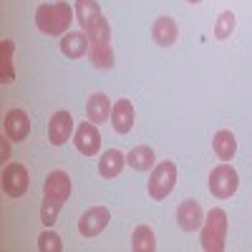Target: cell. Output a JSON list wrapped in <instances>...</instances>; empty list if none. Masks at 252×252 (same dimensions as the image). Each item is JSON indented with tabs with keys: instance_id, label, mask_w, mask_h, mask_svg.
I'll return each mask as SVG.
<instances>
[{
	"instance_id": "6da1fadb",
	"label": "cell",
	"mask_w": 252,
	"mask_h": 252,
	"mask_svg": "<svg viewBox=\"0 0 252 252\" xmlns=\"http://www.w3.org/2000/svg\"><path fill=\"white\" fill-rule=\"evenodd\" d=\"M73 18L76 10L71 8V3H43L35 10V26L43 35H66Z\"/></svg>"
},
{
	"instance_id": "7a4b0ae2",
	"label": "cell",
	"mask_w": 252,
	"mask_h": 252,
	"mask_svg": "<svg viewBox=\"0 0 252 252\" xmlns=\"http://www.w3.org/2000/svg\"><path fill=\"white\" fill-rule=\"evenodd\" d=\"M91 40V66L109 71L114 68V51H111V26L106 18H98L96 23L86 31Z\"/></svg>"
},
{
	"instance_id": "3957f363",
	"label": "cell",
	"mask_w": 252,
	"mask_h": 252,
	"mask_svg": "<svg viewBox=\"0 0 252 252\" xmlns=\"http://www.w3.org/2000/svg\"><path fill=\"white\" fill-rule=\"evenodd\" d=\"M227 245V212L222 207L209 209L202 222V247L207 252H222Z\"/></svg>"
},
{
	"instance_id": "277c9868",
	"label": "cell",
	"mask_w": 252,
	"mask_h": 252,
	"mask_svg": "<svg viewBox=\"0 0 252 252\" xmlns=\"http://www.w3.org/2000/svg\"><path fill=\"white\" fill-rule=\"evenodd\" d=\"M174 187H177V164L172 159L159 161L149 177V197L161 202L174 192Z\"/></svg>"
},
{
	"instance_id": "5b68a950",
	"label": "cell",
	"mask_w": 252,
	"mask_h": 252,
	"mask_svg": "<svg viewBox=\"0 0 252 252\" xmlns=\"http://www.w3.org/2000/svg\"><path fill=\"white\" fill-rule=\"evenodd\" d=\"M240 187V174L235 172V166H229L227 161L215 166L212 174H209V192L217 199H229Z\"/></svg>"
},
{
	"instance_id": "8992f818",
	"label": "cell",
	"mask_w": 252,
	"mask_h": 252,
	"mask_svg": "<svg viewBox=\"0 0 252 252\" xmlns=\"http://www.w3.org/2000/svg\"><path fill=\"white\" fill-rule=\"evenodd\" d=\"M3 192L10 197V199H18L28 192V169L18 161H10L5 164L3 169Z\"/></svg>"
},
{
	"instance_id": "52a82bcc",
	"label": "cell",
	"mask_w": 252,
	"mask_h": 252,
	"mask_svg": "<svg viewBox=\"0 0 252 252\" xmlns=\"http://www.w3.org/2000/svg\"><path fill=\"white\" fill-rule=\"evenodd\" d=\"M109 222H111V212L106 207H91L81 215L78 232H81V237H96L109 227Z\"/></svg>"
},
{
	"instance_id": "ba28073f",
	"label": "cell",
	"mask_w": 252,
	"mask_h": 252,
	"mask_svg": "<svg viewBox=\"0 0 252 252\" xmlns=\"http://www.w3.org/2000/svg\"><path fill=\"white\" fill-rule=\"evenodd\" d=\"M73 144H76V149L83 154V157H96L98 149H101V134L96 129V124L94 121H83L76 126V131H73Z\"/></svg>"
},
{
	"instance_id": "9c48e42d",
	"label": "cell",
	"mask_w": 252,
	"mask_h": 252,
	"mask_svg": "<svg viewBox=\"0 0 252 252\" xmlns=\"http://www.w3.org/2000/svg\"><path fill=\"white\" fill-rule=\"evenodd\" d=\"M71 177L63 172V169H56L46 177L43 182V199H53L58 204H66V199L71 197Z\"/></svg>"
},
{
	"instance_id": "30bf717a",
	"label": "cell",
	"mask_w": 252,
	"mask_h": 252,
	"mask_svg": "<svg viewBox=\"0 0 252 252\" xmlns=\"http://www.w3.org/2000/svg\"><path fill=\"white\" fill-rule=\"evenodd\" d=\"M3 129L10 141H26L31 134V119L23 109H10L3 119Z\"/></svg>"
},
{
	"instance_id": "8fae6325",
	"label": "cell",
	"mask_w": 252,
	"mask_h": 252,
	"mask_svg": "<svg viewBox=\"0 0 252 252\" xmlns=\"http://www.w3.org/2000/svg\"><path fill=\"white\" fill-rule=\"evenodd\" d=\"M73 134V116L68 111H56L48 121V141L53 146H63Z\"/></svg>"
},
{
	"instance_id": "7c38bea8",
	"label": "cell",
	"mask_w": 252,
	"mask_h": 252,
	"mask_svg": "<svg viewBox=\"0 0 252 252\" xmlns=\"http://www.w3.org/2000/svg\"><path fill=\"white\" fill-rule=\"evenodd\" d=\"M177 222L184 232H197L202 229V222H204V212L197 199H184L179 207H177Z\"/></svg>"
},
{
	"instance_id": "4fadbf2b",
	"label": "cell",
	"mask_w": 252,
	"mask_h": 252,
	"mask_svg": "<svg viewBox=\"0 0 252 252\" xmlns=\"http://www.w3.org/2000/svg\"><path fill=\"white\" fill-rule=\"evenodd\" d=\"M91 48V40L86 31H68L66 35H61V53L66 58H83Z\"/></svg>"
},
{
	"instance_id": "5bb4252c",
	"label": "cell",
	"mask_w": 252,
	"mask_h": 252,
	"mask_svg": "<svg viewBox=\"0 0 252 252\" xmlns=\"http://www.w3.org/2000/svg\"><path fill=\"white\" fill-rule=\"evenodd\" d=\"M152 38H154V43L161 46V48H169L177 43V38H179V26H177V20L169 18V15H159L154 20V26H152Z\"/></svg>"
},
{
	"instance_id": "9a60e30c",
	"label": "cell",
	"mask_w": 252,
	"mask_h": 252,
	"mask_svg": "<svg viewBox=\"0 0 252 252\" xmlns=\"http://www.w3.org/2000/svg\"><path fill=\"white\" fill-rule=\"evenodd\" d=\"M134 106L129 98H119L111 109V126L116 134H129L134 129Z\"/></svg>"
},
{
	"instance_id": "2e32d148",
	"label": "cell",
	"mask_w": 252,
	"mask_h": 252,
	"mask_svg": "<svg viewBox=\"0 0 252 252\" xmlns=\"http://www.w3.org/2000/svg\"><path fill=\"white\" fill-rule=\"evenodd\" d=\"M111 101L106 94H91V98L86 101V116L94 124H103L111 119Z\"/></svg>"
},
{
	"instance_id": "e0dca14e",
	"label": "cell",
	"mask_w": 252,
	"mask_h": 252,
	"mask_svg": "<svg viewBox=\"0 0 252 252\" xmlns=\"http://www.w3.org/2000/svg\"><path fill=\"white\" fill-rule=\"evenodd\" d=\"M124 166H126V154H121L119 149H109L98 159V174L103 179H114V177L121 174Z\"/></svg>"
},
{
	"instance_id": "ac0fdd59",
	"label": "cell",
	"mask_w": 252,
	"mask_h": 252,
	"mask_svg": "<svg viewBox=\"0 0 252 252\" xmlns=\"http://www.w3.org/2000/svg\"><path fill=\"white\" fill-rule=\"evenodd\" d=\"M126 164H129L131 169H136V172H152L154 166H157L154 149H152V146H146V144L134 146V149L126 154Z\"/></svg>"
},
{
	"instance_id": "d6986e66",
	"label": "cell",
	"mask_w": 252,
	"mask_h": 252,
	"mask_svg": "<svg viewBox=\"0 0 252 252\" xmlns=\"http://www.w3.org/2000/svg\"><path fill=\"white\" fill-rule=\"evenodd\" d=\"M212 149L220 157V161H232V157L237 154V139L229 129H220L212 139Z\"/></svg>"
},
{
	"instance_id": "ffe728a7",
	"label": "cell",
	"mask_w": 252,
	"mask_h": 252,
	"mask_svg": "<svg viewBox=\"0 0 252 252\" xmlns=\"http://www.w3.org/2000/svg\"><path fill=\"white\" fill-rule=\"evenodd\" d=\"M13 53H15V43L10 38H3L0 40V83H13L15 81Z\"/></svg>"
},
{
	"instance_id": "44dd1931",
	"label": "cell",
	"mask_w": 252,
	"mask_h": 252,
	"mask_svg": "<svg viewBox=\"0 0 252 252\" xmlns=\"http://www.w3.org/2000/svg\"><path fill=\"white\" fill-rule=\"evenodd\" d=\"M73 10H76V20L81 23L83 31H89L96 20L101 18V8H98L96 0H76Z\"/></svg>"
},
{
	"instance_id": "7402d4cb",
	"label": "cell",
	"mask_w": 252,
	"mask_h": 252,
	"mask_svg": "<svg viewBox=\"0 0 252 252\" xmlns=\"http://www.w3.org/2000/svg\"><path fill=\"white\" fill-rule=\"evenodd\" d=\"M131 250L134 252H154L157 250V237L152 232V227L139 224L131 235Z\"/></svg>"
},
{
	"instance_id": "603a6c76",
	"label": "cell",
	"mask_w": 252,
	"mask_h": 252,
	"mask_svg": "<svg viewBox=\"0 0 252 252\" xmlns=\"http://www.w3.org/2000/svg\"><path fill=\"white\" fill-rule=\"evenodd\" d=\"M235 26H237V18H235L232 10L220 13L217 23H215V38H217V40H227L229 35L235 33Z\"/></svg>"
},
{
	"instance_id": "cb8c5ba5",
	"label": "cell",
	"mask_w": 252,
	"mask_h": 252,
	"mask_svg": "<svg viewBox=\"0 0 252 252\" xmlns=\"http://www.w3.org/2000/svg\"><path fill=\"white\" fill-rule=\"evenodd\" d=\"M38 250L40 252H63V240L58 232H53V227H46V232L38 235Z\"/></svg>"
},
{
	"instance_id": "d4e9b609",
	"label": "cell",
	"mask_w": 252,
	"mask_h": 252,
	"mask_svg": "<svg viewBox=\"0 0 252 252\" xmlns=\"http://www.w3.org/2000/svg\"><path fill=\"white\" fill-rule=\"evenodd\" d=\"M0 144H3V161H8V157H10V139L3 136V139H0Z\"/></svg>"
},
{
	"instance_id": "484cf974",
	"label": "cell",
	"mask_w": 252,
	"mask_h": 252,
	"mask_svg": "<svg viewBox=\"0 0 252 252\" xmlns=\"http://www.w3.org/2000/svg\"><path fill=\"white\" fill-rule=\"evenodd\" d=\"M187 3H192V5H197V3H202V0H187Z\"/></svg>"
}]
</instances>
